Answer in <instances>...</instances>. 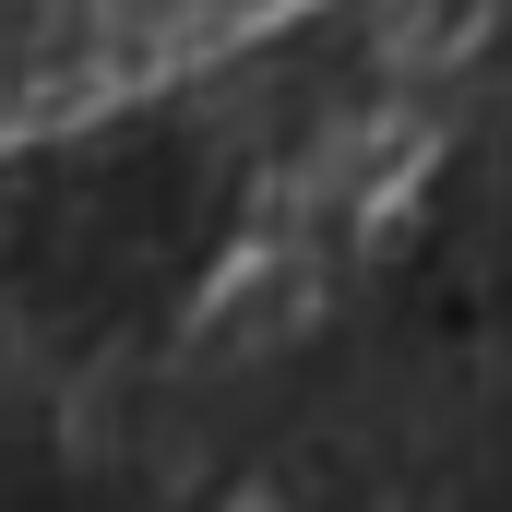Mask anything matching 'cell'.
Segmentation results:
<instances>
[{
  "label": "cell",
  "mask_w": 512,
  "mask_h": 512,
  "mask_svg": "<svg viewBox=\"0 0 512 512\" xmlns=\"http://www.w3.org/2000/svg\"><path fill=\"white\" fill-rule=\"evenodd\" d=\"M274 12H298V0H0V131L48 120L72 96L155 84Z\"/></svg>",
  "instance_id": "obj_1"
}]
</instances>
